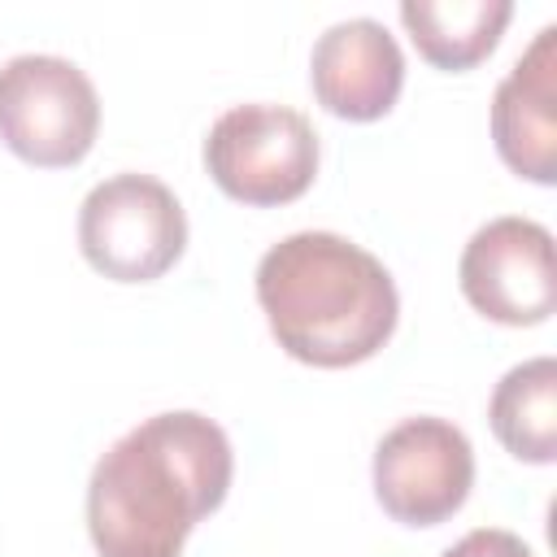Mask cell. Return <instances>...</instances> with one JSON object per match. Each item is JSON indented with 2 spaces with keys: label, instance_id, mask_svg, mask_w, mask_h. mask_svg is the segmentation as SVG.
I'll list each match as a JSON object with an SVG mask.
<instances>
[{
  "label": "cell",
  "instance_id": "cell-1",
  "mask_svg": "<svg viewBox=\"0 0 557 557\" xmlns=\"http://www.w3.org/2000/svg\"><path fill=\"white\" fill-rule=\"evenodd\" d=\"M235 474L226 431L170 409L126 431L91 470L87 531L100 557H183L187 535L209 518Z\"/></svg>",
  "mask_w": 557,
  "mask_h": 557
},
{
  "label": "cell",
  "instance_id": "cell-2",
  "mask_svg": "<svg viewBox=\"0 0 557 557\" xmlns=\"http://www.w3.org/2000/svg\"><path fill=\"white\" fill-rule=\"evenodd\" d=\"M257 305L278 348L318 370L370 361L396 331L387 265L335 231H296L257 261Z\"/></svg>",
  "mask_w": 557,
  "mask_h": 557
},
{
  "label": "cell",
  "instance_id": "cell-3",
  "mask_svg": "<svg viewBox=\"0 0 557 557\" xmlns=\"http://www.w3.org/2000/svg\"><path fill=\"white\" fill-rule=\"evenodd\" d=\"M205 170L239 205H292L313 187L318 131L287 104H235L205 135Z\"/></svg>",
  "mask_w": 557,
  "mask_h": 557
},
{
  "label": "cell",
  "instance_id": "cell-4",
  "mask_svg": "<svg viewBox=\"0 0 557 557\" xmlns=\"http://www.w3.org/2000/svg\"><path fill=\"white\" fill-rule=\"evenodd\" d=\"M100 131L91 78L52 52H22L0 65V139L39 170L78 165Z\"/></svg>",
  "mask_w": 557,
  "mask_h": 557
},
{
  "label": "cell",
  "instance_id": "cell-5",
  "mask_svg": "<svg viewBox=\"0 0 557 557\" xmlns=\"http://www.w3.org/2000/svg\"><path fill=\"white\" fill-rule=\"evenodd\" d=\"M78 248L113 283H152L187 248V213L152 174H113L83 196Z\"/></svg>",
  "mask_w": 557,
  "mask_h": 557
},
{
  "label": "cell",
  "instance_id": "cell-6",
  "mask_svg": "<svg viewBox=\"0 0 557 557\" xmlns=\"http://www.w3.org/2000/svg\"><path fill=\"white\" fill-rule=\"evenodd\" d=\"M474 487V448L448 418H405L374 448V496L405 527L448 522Z\"/></svg>",
  "mask_w": 557,
  "mask_h": 557
},
{
  "label": "cell",
  "instance_id": "cell-7",
  "mask_svg": "<svg viewBox=\"0 0 557 557\" xmlns=\"http://www.w3.org/2000/svg\"><path fill=\"white\" fill-rule=\"evenodd\" d=\"M461 296L500 326H540L557 309L553 235L535 218H492L461 248Z\"/></svg>",
  "mask_w": 557,
  "mask_h": 557
},
{
  "label": "cell",
  "instance_id": "cell-8",
  "mask_svg": "<svg viewBox=\"0 0 557 557\" xmlns=\"http://www.w3.org/2000/svg\"><path fill=\"white\" fill-rule=\"evenodd\" d=\"M309 87L318 104L344 122H379L405 87V52L374 17H348L318 35L309 57Z\"/></svg>",
  "mask_w": 557,
  "mask_h": 557
},
{
  "label": "cell",
  "instance_id": "cell-9",
  "mask_svg": "<svg viewBox=\"0 0 557 557\" xmlns=\"http://www.w3.org/2000/svg\"><path fill=\"white\" fill-rule=\"evenodd\" d=\"M492 139L518 178L557 183V26H544L496 83Z\"/></svg>",
  "mask_w": 557,
  "mask_h": 557
},
{
  "label": "cell",
  "instance_id": "cell-10",
  "mask_svg": "<svg viewBox=\"0 0 557 557\" xmlns=\"http://www.w3.org/2000/svg\"><path fill=\"white\" fill-rule=\"evenodd\" d=\"M509 17V0H400V22L422 61L453 74L492 57Z\"/></svg>",
  "mask_w": 557,
  "mask_h": 557
},
{
  "label": "cell",
  "instance_id": "cell-11",
  "mask_svg": "<svg viewBox=\"0 0 557 557\" xmlns=\"http://www.w3.org/2000/svg\"><path fill=\"white\" fill-rule=\"evenodd\" d=\"M487 422L505 453H513L527 466H553L557 461V361L531 357L513 366L492 400Z\"/></svg>",
  "mask_w": 557,
  "mask_h": 557
},
{
  "label": "cell",
  "instance_id": "cell-12",
  "mask_svg": "<svg viewBox=\"0 0 557 557\" xmlns=\"http://www.w3.org/2000/svg\"><path fill=\"white\" fill-rule=\"evenodd\" d=\"M440 557H535V553L522 544V535H513L505 527H474Z\"/></svg>",
  "mask_w": 557,
  "mask_h": 557
}]
</instances>
